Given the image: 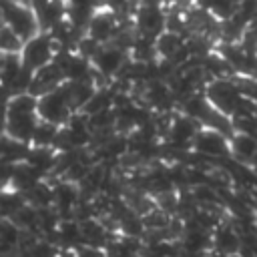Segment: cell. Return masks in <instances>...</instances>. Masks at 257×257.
Wrapping results in <instances>:
<instances>
[{
	"label": "cell",
	"mask_w": 257,
	"mask_h": 257,
	"mask_svg": "<svg viewBox=\"0 0 257 257\" xmlns=\"http://www.w3.org/2000/svg\"><path fill=\"white\" fill-rule=\"evenodd\" d=\"M0 10L4 16V24L10 26L24 42L28 38L36 36L38 32H42L36 12L28 4H22L16 0H0Z\"/></svg>",
	"instance_id": "obj_1"
},
{
	"label": "cell",
	"mask_w": 257,
	"mask_h": 257,
	"mask_svg": "<svg viewBox=\"0 0 257 257\" xmlns=\"http://www.w3.org/2000/svg\"><path fill=\"white\" fill-rule=\"evenodd\" d=\"M203 92H205V96L209 98V102L217 110H221V112H225L229 116H233L239 110V106H241V102L245 98V94L241 92V88H239L235 78H215V80H209L205 84Z\"/></svg>",
	"instance_id": "obj_2"
},
{
	"label": "cell",
	"mask_w": 257,
	"mask_h": 257,
	"mask_svg": "<svg viewBox=\"0 0 257 257\" xmlns=\"http://www.w3.org/2000/svg\"><path fill=\"white\" fill-rule=\"evenodd\" d=\"M56 52H58V46H56V42L52 40V36H50L48 32H38L36 36L28 38V40L24 42L20 56H22V62H24L28 68H32V70L36 72V70H40L42 66L50 64V62L54 60Z\"/></svg>",
	"instance_id": "obj_3"
},
{
	"label": "cell",
	"mask_w": 257,
	"mask_h": 257,
	"mask_svg": "<svg viewBox=\"0 0 257 257\" xmlns=\"http://www.w3.org/2000/svg\"><path fill=\"white\" fill-rule=\"evenodd\" d=\"M135 28L143 36L157 38L167 30V10L165 4H137L133 16Z\"/></svg>",
	"instance_id": "obj_4"
},
{
	"label": "cell",
	"mask_w": 257,
	"mask_h": 257,
	"mask_svg": "<svg viewBox=\"0 0 257 257\" xmlns=\"http://www.w3.org/2000/svg\"><path fill=\"white\" fill-rule=\"evenodd\" d=\"M193 151L203 155L209 161H223L231 157V147H229V137L215 131V128H207L201 126V131L197 133L195 141H193Z\"/></svg>",
	"instance_id": "obj_5"
},
{
	"label": "cell",
	"mask_w": 257,
	"mask_h": 257,
	"mask_svg": "<svg viewBox=\"0 0 257 257\" xmlns=\"http://www.w3.org/2000/svg\"><path fill=\"white\" fill-rule=\"evenodd\" d=\"M38 116L42 120L54 122L58 126L68 122V118L72 116V108L68 106V100H66L60 86L38 98Z\"/></svg>",
	"instance_id": "obj_6"
},
{
	"label": "cell",
	"mask_w": 257,
	"mask_h": 257,
	"mask_svg": "<svg viewBox=\"0 0 257 257\" xmlns=\"http://www.w3.org/2000/svg\"><path fill=\"white\" fill-rule=\"evenodd\" d=\"M128 60V52H124L122 48L114 46V44H102L98 48V52L92 58V66L96 70V74H100L104 80L108 78H116L118 72L122 70V66Z\"/></svg>",
	"instance_id": "obj_7"
},
{
	"label": "cell",
	"mask_w": 257,
	"mask_h": 257,
	"mask_svg": "<svg viewBox=\"0 0 257 257\" xmlns=\"http://www.w3.org/2000/svg\"><path fill=\"white\" fill-rule=\"evenodd\" d=\"M118 24H120L118 14L110 6H100V8H96V12L92 16V20L86 28V34L92 36L100 44H108L114 38Z\"/></svg>",
	"instance_id": "obj_8"
},
{
	"label": "cell",
	"mask_w": 257,
	"mask_h": 257,
	"mask_svg": "<svg viewBox=\"0 0 257 257\" xmlns=\"http://www.w3.org/2000/svg\"><path fill=\"white\" fill-rule=\"evenodd\" d=\"M241 233L239 229L231 223H219L213 229V255H221V257H229V255H237L241 251Z\"/></svg>",
	"instance_id": "obj_9"
},
{
	"label": "cell",
	"mask_w": 257,
	"mask_h": 257,
	"mask_svg": "<svg viewBox=\"0 0 257 257\" xmlns=\"http://www.w3.org/2000/svg\"><path fill=\"white\" fill-rule=\"evenodd\" d=\"M229 147H231V159L243 165H253L257 163V137L239 133L235 131L229 137Z\"/></svg>",
	"instance_id": "obj_10"
},
{
	"label": "cell",
	"mask_w": 257,
	"mask_h": 257,
	"mask_svg": "<svg viewBox=\"0 0 257 257\" xmlns=\"http://www.w3.org/2000/svg\"><path fill=\"white\" fill-rule=\"evenodd\" d=\"M80 235H82L84 245H94V247H106V243L112 237H116L106 229V225L98 217H90V219L80 221Z\"/></svg>",
	"instance_id": "obj_11"
},
{
	"label": "cell",
	"mask_w": 257,
	"mask_h": 257,
	"mask_svg": "<svg viewBox=\"0 0 257 257\" xmlns=\"http://www.w3.org/2000/svg\"><path fill=\"white\" fill-rule=\"evenodd\" d=\"M38 120H40L38 114H8V120H6V128L4 131L10 137L18 139V141L30 143Z\"/></svg>",
	"instance_id": "obj_12"
},
{
	"label": "cell",
	"mask_w": 257,
	"mask_h": 257,
	"mask_svg": "<svg viewBox=\"0 0 257 257\" xmlns=\"http://www.w3.org/2000/svg\"><path fill=\"white\" fill-rule=\"evenodd\" d=\"M42 179H46V175L40 173L36 167H32L30 163L24 161V163L16 165V171H14V177H12V183H10L8 189H14L18 193H26L30 187H34Z\"/></svg>",
	"instance_id": "obj_13"
},
{
	"label": "cell",
	"mask_w": 257,
	"mask_h": 257,
	"mask_svg": "<svg viewBox=\"0 0 257 257\" xmlns=\"http://www.w3.org/2000/svg\"><path fill=\"white\" fill-rule=\"evenodd\" d=\"M60 249H76L82 245V235H80V221L76 219H62L58 223L54 239Z\"/></svg>",
	"instance_id": "obj_14"
},
{
	"label": "cell",
	"mask_w": 257,
	"mask_h": 257,
	"mask_svg": "<svg viewBox=\"0 0 257 257\" xmlns=\"http://www.w3.org/2000/svg\"><path fill=\"white\" fill-rule=\"evenodd\" d=\"M30 151V143L18 141L10 137L6 131L0 133V159L12 161V163H24Z\"/></svg>",
	"instance_id": "obj_15"
},
{
	"label": "cell",
	"mask_w": 257,
	"mask_h": 257,
	"mask_svg": "<svg viewBox=\"0 0 257 257\" xmlns=\"http://www.w3.org/2000/svg\"><path fill=\"white\" fill-rule=\"evenodd\" d=\"M56 159H58V151L54 147H32L30 145L26 163H30L32 167H36L40 173H44L48 177L54 171Z\"/></svg>",
	"instance_id": "obj_16"
},
{
	"label": "cell",
	"mask_w": 257,
	"mask_h": 257,
	"mask_svg": "<svg viewBox=\"0 0 257 257\" xmlns=\"http://www.w3.org/2000/svg\"><path fill=\"white\" fill-rule=\"evenodd\" d=\"M26 203L36 207V209H44V207H52L54 201V193H52V181L50 179H42L40 183H36L34 187H30L26 193H22Z\"/></svg>",
	"instance_id": "obj_17"
},
{
	"label": "cell",
	"mask_w": 257,
	"mask_h": 257,
	"mask_svg": "<svg viewBox=\"0 0 257 257\" xmlns=\"http://www.w3.org/2000/svg\"><path fill=\"white\" fill-rule=\"evenodd\" d=\"M24 203L26 199L22 193L14 189H0V219H12Z\"/></svg>",
	"instance_id": "obj_18"
},
{
	"label": "cell",
	"mask_w": 257,
	"mask_h": 257,
	"mask_svg": "<svg viewBox=\"0 0 257 257\" xmlns=\"http://www.w3.org/2000/svg\"><path fill=\"white\" fill-rule=\"evenodd\" d=\"M58 131H60L58 124L40 118L38 124H36V128H34V135H32L30 145L32 147H54V141L58 137Z\"/></svg>",
	"instance_id": "obj_19"
},
{
	"label": "cell",
	"mask_w": 257,
	"mask_h": 257,
	"mask_svg": "<svg viewBox=\"0 0 257 257\" xmlns=\"http://www.w3.org/2000/svg\"><path fill=\"white\" fill-rule=\"evenodd\" d=\"M24 46V40L10 28V26H0V52L2 54H20Z\"/></svg>",
	"instance_id": "obj_20"
},
{
	"label": "cell",
	"mask_w": 257,
	"mask_h": 257,
	"mask_svg": "<svg viewBox=\"0 0 257 257\" xmlns=\"http://www.w3.org/2000/svg\"><path fill=\"white\" fill-rule=\"evenodd\" d=\"M76 253L78 257H106L104 247H94V245H84V243L76 247Z\"/></svg>",
	"instance_id": "obj_21"
},
{
	"label": "cell",
	"mask_w": 257,
	"mask_h": 257,
	"mask_svg": "<svg viewBox=\"0 0 257 257\" xmlns=\"http://www.w3.org/2000/svg\"><path fill=\"white\" fill-rule=\"evenodd\" d=\"M58 257H78V253H76V249H60Z\"/></svg>",
	"instance_id": "obj_22"
},
{
	"label": "cell",
	"mask_w": 257,
	"mask_h": 257,
	"mask_svg": "<svg viewBox=\"0 0 257 257\" xmlns=\"http://www.w3.org/2000/svg\"><path fill=\"white\" fill-rule=\"evenodd\" d=\"M163 4H167V6H175V4H185V0H163Z\"/></svg>",
	"instance_id": "obj_23"
},
{
	"label": "cell",
	"mask_w": 257,
	"mask_h": 257,
	"mask_svg": "<svg viewBox=\"0 0 257 257\" xmlns=\"http://www.w3.org/2000/svg\"><path fill=\"white\" fill-rule=\"evenodd\" d=\"M2 56H4V54H2V52H0V58H2Z\"/></svg>",
	"instance_id": "obj_24"
}]
</instances>
